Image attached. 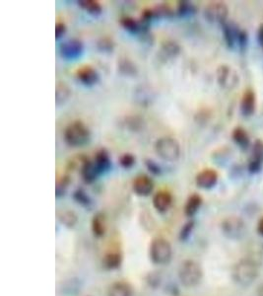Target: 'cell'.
Masks as SVG:
<instances>
[{"label":"cell","mask_w":263,"mask_h":296,"mask_svg":"<svg viewBox=\"0 0 263 296\" xmlns=\"http://www.w3.org/2000/svg\"><path fill=\"white\" fill-rule=\"evenodd\" d=\"M154 149L161 159L169 162L176 161L180 155L179 143L173 137H161L155 142Z\"/></svg>","instance_id":"cell-5"},{"label":"cell","mask_w":263,"mask_h":296,"mask_svg":"<svg viewBox=\"0 0 263 296\" xmlns=\"http://www.w3.org/2000/svg\"><path fill=\"white\" fill-rule=\"evenodd\" d=\"M65 142L71 147H82L90 141L91 132L81 120L72 121L67 125L63 134Z\"/></svg>","instance_id":"cell-1"},{"label":"cell","mask_w":263,"mask_h":296,"mask_svg":"<svg viewBox=\"0 0 263 296\" xmlns=\"http://www.w3.org/2000/svg\"><path fill=\"white\" fill-rule=\"evenodd\" d=\"M217 81L221 87L233 89L237 84L238 77L229 65H221L217 69Z\"/></svg>","instance_id":"cell-9"},{"label":"cell","mask_w":263,"mask_h":296,"mask_svg":"<svg viewBox=\"0 0 263 296\" xmlns=\"http://www.w3.org/2000/svg\"><path fill=\"white\" fill-rule=\"evenodd\" d=\"M78 5L92 15H99L102 13V5L97 0H80Z\"/></svg>","instance_id":"cell-25"},{"label":"cell","mask_w":263,"mask_h":296,"mask_svg":"<svg viewBox=\"0 0 263 296\" xmlns=\"http://www.w3.org/2000/svg\"><path fill=\"white\" fill-rule=\"evenodd\" d=\"M196 13V7L189 1H179L177 5V14L180 17H190Z\"/></svg>","instance_id":"cell-26"},{"label":"cell","mask_w":263,"mask_h":296,"mask_svg":"<svg viewBox=\"0 0 263 296\" xmlns=\"http://www.w3.org/2000/svg\"><path fill=\"white\" fill-rule=\"evenodd\" d=\"M98 47L101 51H104V52H111L113 51V48H114V44L113 42L110 40V39H102L99 44H98Z\"/></svg>","instance_id":"cell-37"},{"label":"cell","mask_w":263,"mask_h":296,"mask_svg":"<svg viewBox=\"0 0 263 296\" xmlns=\"http://www.w3.org/2000/svg\"><path fill=\"white\" fill-rule=\"evenodd\" d=\"M101 175L98 168L96 167L94 161L91 160H84L81 167V176L83 178L84 182L87 184H91L95 182L98 177Z\"/></svg>","instance_id":"cell-17"},{"label":"cell","mask_w":263,"mask_h":296,"mask_svg":"<svg viewBox=\"0 0 263 296\" xmlns=\"http://www.w3.org/2000/svg\"><path fill=\"white\" fill-rule=\"evenodd\" d=\"M222 27H223L224 39L227 46L230 49H234L237 46V38H238V33L240 30L233 23H229V22L223 23Z\"/></svg>","instance_id":"cell-16"},{"label":"cell","mask_w":263,"mask_h":296,"mask_svg":"<svg viewBox=\"0 0 263 296\" xmlns=\"http://www.w3.org/2000/svg\"><path fill=\"white\" fill-rule=\"evenodd\" d=\"M93 161L101 174H104V173L110 171V169L112 168V159H111L110 153L105 148L100 149L96 153Z\"/></svg>","instance_id":"cell-15"},{"label":"cell","mask_w":263,"mask_h":296,"mask_svg":"<svg viewBox=\"0 0 263 296\" xmlns=\"http://www.w3.org/2000/svg\"><path fill=\"white\" fill-rule=\"evenodd\" d=\"M132 188L137 196L148 197L154 190V182L147 175H140L133 181Z\"/></svg>","instance_id":"cell-10"},{"label":"cell","mask_w":263,"mask_h":296,"mask_svg":"<svg viewBox=\"0 0 263 296\" xmlns=\"http://www.w3.org/2000/svg\"><path fill=\"white\" fill-rule=\"evenodd\" d=\"M106 218L103 213H97L92 220V231L96 237H103L106 233Z\"/></svg>","instance_id":"cell-22"},{"label":"cell","mask_w":263,"mask_h":296,"mask_svg":"<svg viewBox=\"0 0 263 296\" xmlns=\"http://www.w3.org/2000/svg\"><path fill=\"white\" fill-rule=\"evenodd\" d=\"M218 173L213 170V169H204L201 172H199L196 178H195V183L197 187L201 189H211L216 186L218 182Z\"/></svg>","instance_id":"cell-12"},{"label":"cell","mask_w":263,"mask_h":296,"mask_svg":"<svg viewBox=\"0 0 263 296\" xmlns=\"http://www.w3.org/2000/svg\"><path fill=\"white\" fill-rule=\"evenodd\" d=\"M257 40H258L260 46L263 47V24L260 25L258 32H257Z\"/></svg>","instance_id":"cell-39"},{"label":"cell","mask_w":263,"mask_h":296,"mask_svg":"<svg viewBox=\"0 0 263 296\" xmlns=\"http://www.w3.org/2000/svg\"><path fill=\"white\" fill-rule=\"evenodd\" d=\"M232 137L234 143L241 149H246L249 146L250 138L247 131L243 127H240V126L235 127L232 132Z\"/></svg>","instance_id":"cell-20"},{"label":"cell","mask_w":263,"mask_h":296,"mask_svg":"<svg viewBox=\"0 0 263 296\" xmlns=\"http://www.w3.org/2000/svg\"><path fill=\"white\" fill-rule=\"evenodd\" d=\"M84 46L81 41L72 39L65 41L59 46V54L62 59L66 60H75L83 54Z\"/></svg>","instance_id":"cell-8"},{"label":"cell","mask_w":263,"mask_h":296,"mask_svg":"<svg viewBox=\"0 0 263 296\" xmlns=\"http://www.w3.org/2000/svg\"><path fill=\"white\" fill-rule=\"evenodd\" d=\"M258 271L256 263L251 259L245 258L234 265L233 278L237 284L248 286L257 278Z\"/></svg>","instance_id":"cell-2"},{"label":"cell","mask_w":263,"mask_h":296,"mask_svg":"<svg viewBox=\"0 0 263 296\" xmlns=\"http://www.w3.org/2000/svg\"><path fill=\"white\" fill-rule=\"evenodd\" d=\"M256 97L252 90H247L244 92L241 102H240V112L243 116L249 117L255 112Z\"/></svg>","instance_id":"cell-14"},{"label":"cell","mask_w":263,"mask_h":296,"mask_svg":"<svg viewBox=\"0 0 263 296\" xmlns=\"http://www.w3.org/2000/svg\"><path fill=\"white\" fill-rule=\"evenodd\" d=\"M76 77L82 84L86 86L95 85L100 79V75L98 71L90 65L80 67L76 72Z\"/></svg>","instance_id":"cell-11"},{"label":"cell","mask_w":263,"mask_h":296,"mask_svg":"<svg viewBox=\"0 0 263 296\" xmlns=\"http://www.w3.org/2000/svg\"><path fill=\"white\" fill-rule=\"evenodd\" d=\"M257 295L263 296V282L259 285L258 290H257Z\"/></svg>","instance_id":"cell-41"},{"label":"cell","mask_w":263,"mask_h":296,"mask_svg":"<svg viewBox=\"0 0 263 296\" xmlns=\"http://www.w3.org/2000/svg\"><path fill=\"white\" fill-rule=\"evenodd\" d=\"M257 231L258 233L263 236V218H261L258 222V225H257Z\"/></svg>","instance_id":"cell-40"},{"label":"cell","mask_w":263,"mask_h":296,"mask_svg":"<svg viewBox=\"0 0 263 296\" xmlns=\"http://www.w3.org/2000/svg\"><path fill=\"white\" fill-rule=\"evenodd\" d=\"M71 96V89L62 81H59L56 86V104L58 106H61L65 104Z\"/></svg>","instance_id":"cell-21"},{"label":"cell","mask_w":263,"mask_h":296,"mask_svg":"<svg viewBox=\"0 0 263 296\" xmlns=\"http://www.w3.org/2000/svg\"><path fill=\"white\" fill-rule=\"evenodd\" d=\"M179 46L174 42H167L162 47V52L164 55H166L169 58H175L179 54Z\"/></svg>","instance_id":"cell-29"},{"label":"cell","mask_w":263,"mask_h":296,"mask_svg":"<svg viewBox=\"0 0 263 296\" xmlns=\"http://www.w3.org/2000/svg\"><path fill=\"white\" fill-rule=\"evenodd\" d=\"M122 261L121 255L118 252H110L105 256L104 264L109 269H115L120 266Z\"/></svg>","instance_id":"cell-27"},{"label":"cell","mask_w":263,"mask_h":296,"mask_svg":"<svg viewBox=\"0 0 263 296\" xmlns=\"http://www.w3.org/2000/svg\"><path fill=\"white\" fill-rule=\"evenodd\" d=\"M149 257L155 265H167L173 257L171 244L164 238H155L149 247Z\"/></svg>","instance_id":"cell-4"},{"label":"cell","mask_w":263,"mask_h":296,"mask_svg":"<svg viewBox=\"0 0 263 296\" xmlns=\"http://www.w3.org/2000/svg\"><path fill=\"white\" fill-rule=\"evenodd\" d=\"M247 41H248L247 33L243 30H240L238 33V38H237V47L240 50H243L247 45Z\"/></svg>","instance_id":"cell-36"},{"label":"cell","mask_w":263,"mask_h":296,"mask_svg":"<svg viewBox=\"0 0 263 296\" xmlns=\"http://www.w3.org/2000/svg\"><path fill=\"white\" fill-rule=\"evenodd\" d=\"M261 168H262V163L255 160V159H251L248 163V166H247V169H248V172L250 174H257L261 171Z\"/></svg>","instance_id":"cell-35"},{"label":"cell","mask_w":263,"mask_h":296,"mask_svg":"<svg viewBox=\"0 0 263 296\" xmlns=\"http://www.w3.org/2000/svg\"><path fill=\"white\" fill-rule=\"evenodd\" d=\"M229 14V9L224 2L212 1L209 2L204 9L205 19L210 23H220L226 22Z\"/></svg>","instance_id":"cell-6"},{"label":"cell","mask_w":263,"mask_h":296,"mask_svg":"<svg viewBox=\"0 0 263 296\" xmlns=\"http://www.w3.org/2000/svg\"><path fill=\"white\" fill-rule=\"evenodd\" d=\"M136 158L131 153H124L119 158V164L124 169H130L135 165Z\"/></svg>","instance_id":"cell-30"},{"label":"cell","mask_w":263,"mask_h":296,"mask_svg":"<svg viewBox=\"0 0 263 296\" xmlns=\"http://www.w3.org/2000/svg\"><path fill=\"white\" fill-rule=\"evenodd\" d=\"M202 202H203L202 198L199 195H197V194L191 195L185 203L184 214L187 217L194 216L197 213V211L199 210V208L202 206Z\"/></svg>","instance_id":"cell-19"},{"label":"cell","mask_w":263,"mask_h":296,"mask_svg":"<svg viewBox=\"0 0 263 296\" xmlns=\"http://www.w3.org/2000/svg\"><path fill=\"white\" fill-rule=\"evenodd\" d=\"M69 184H70V179L68 176H63L59 179L57 182V187H56V196L59 198L64 196Z\"/></svg>","instance_id":"cell-31"},{"label":"cell","mask_w":263,"mask_h":296,"mask_svg":"<svg viewBox=\"0 0 263 296\" xmlns=\"http://www.w3.org/2000/svg\"><path fill=\"white\" fill-rule=\"evenodd\" d=\"M172 204L173 197L167 191H159L153 197V207L161 213L166 212L171 207Z\"/></svg>","instance_id":"cell-13"},{"label":"cell","mask_w":263,"mask_h":296,"mask_svg":"<svg viewBox=\"0 0 263 296\" xmlns=\"http://www.w3.org/2000/svg\"><path fill=\"white\" fill-rule=\"evenodd\" d=\"M120 24L124 29L130 32V33H132V34H137V33L143 32V28H142V25H141L140 21H137L136 19L131 18V17H123V18H121Z\"/></svg>","instance_id":"cell-24"},{"label":"cell","mask_w":263,"mask_h":296,"mask_svg":"<svg viewBox=\"0 0 263 296\" xmlns=\"http://www.w3.org/2000/svg\"><path fill=\"white\" fill-rule=\"evenodd\" d=\"M66 33V26L64 23L59 22L56 25V40L61 39Z\"/></svg>","instance_id":"cell-38"},{"label":"cell","mask_w":263,"mask_h":296,"mask_svg":"<svg viewBox=\"0 0 263 296\" xmlns=\"http://www.w3.org/2000/svg\"><path fill=\"white\" fill-rule=\"evenodd\" d=\"M145 165H146L147 169L150 171V173H152L153 175L159 176L162 174V169L160 167L159 164H157L155 161L151 160V159H146L145 160Z\"/></svg>","instance_id":"cell-34"},{"label":"cell","mask_w":263,"mask_h":296,"mask_svg":"<svg viewBox=\"0 0 263 296\" xmlns=\"http://www.w3.org/2000/svg\"><path fill=\"white\" fill-rule=\"evenodd\" d=\"M203 271L200 265L193 260L182 262L178 268V278L186 287H194L198 285L202 279Z\"/></svg>","instance_id":"cell-3"},{"label":"cell","mask_w":263,"mask_h":296,"mask_svg":"<svg viewBox=\"0 0 263 296\" xmlns=\"http://www.w3.org/2000/svg\"><path fill=\"white\" fill-rule=\"evenodd\" d=\"M73 199L75 200V202L77 204H79L80 206H82L85 208H90V207H92V200L90 199V197L86 194V192H84L81 189L76 190L74 192Z\"/></svg>","instance_id":"cell-28"},{"label":"cell","mask_w":263,"mask_h":296,"mask_svg":"<svg viewBox=\"0 0 263 296\" xmlns=\"http://www.w3.org/2000/svg\"><path fill=\"white\" fill-rule=\"evenodd\" d=\"M132 286L126 281H117L113 283L108 291V296H132Z\"/></svg>","instance_id":"cell-18"},{"label":"cell","mask_w":263,"mask_h":296,"mask_svg":"<svg viewBox=\"0 0 263 296\" xmlns=\"http://www.w3.org/2000/svg\"><path fill=\"white\" fill-rule=\"evenodd\" d=\"M222 232L225 236L232 240H238L245 233V224L237 216H229L225 218L221 225Z\"/></svg>","instance_id":"cell-7"},{"label":"cell","mask_w":263,"mask_h":296,"mask_svg":"<svg viewBox=\"0 0 263 296\" xmlns=\"http://www.w3.org/2000/svg\"><path fill=\"white\" fill-rule=\"evenodd\" d=\"M193 228H194V221L193 220H189L188 222H186L179 232V239L181 241H186L191 235Z\"/></svg>","instance_id":"cell-32"},{"label":"cell","mask_w":263,"mask_h":296,"mask_svg":"<svg viewBox=\"0 0 263 296\" xmlns=\"http://www.w3.org/2000/svg\"><path fill=\"white\" fill-rule=\"evenodd\" d=\"M58 218L61 224L68 228H72L76 225L78 217L74 211L71 210H62L58 213Z\"/></svg>","instance_id":"cell-23"},{"label":"cell","mask_w":263,"mask_h":296,"mask_svg":"<svg viewBox=\"0 0 263 296\" xmlns=\"http://www.w3.org/2000/svg\"><path fill=\"white\" fill-rule=\"evenodd\" d=\"M252 158L263 163V141L257 139L252 147Z\"/></svg>","instance_id":"cell-33"}]
</instances>
